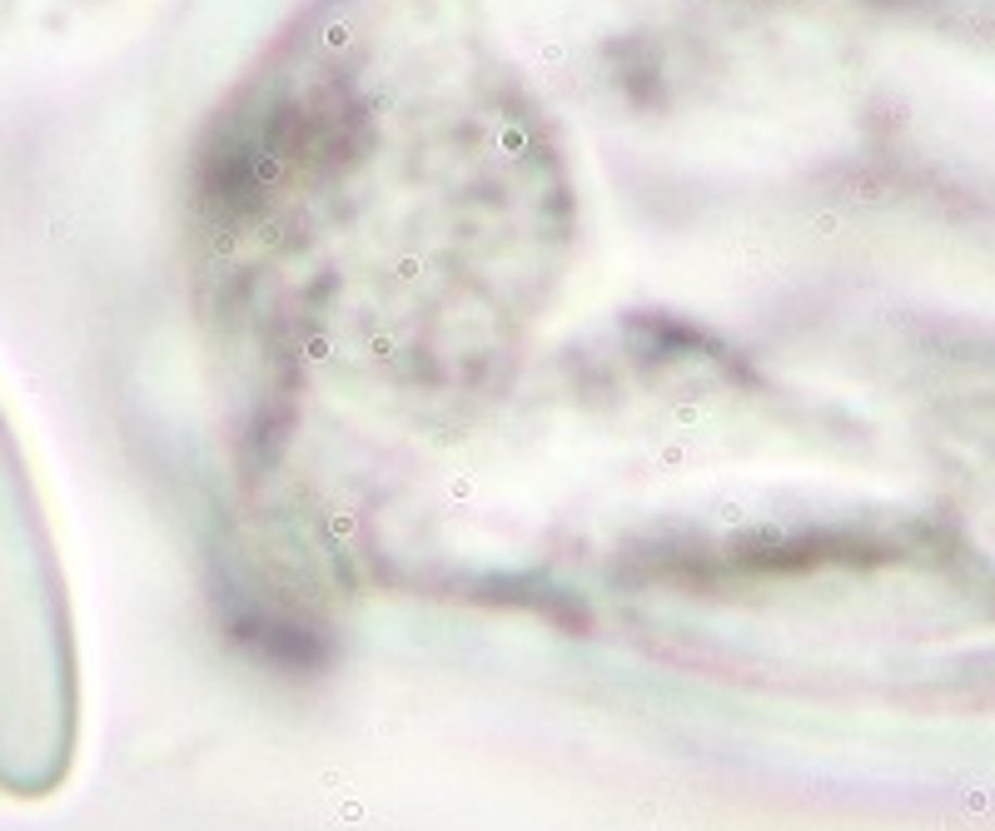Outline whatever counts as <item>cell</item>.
Segmentation results:
<instances>
[{
	"label": "cell",
	"instance_id": "obj_1",
	"mask_svg": "<svg viewBox=\"0 0 995 831\" xmlns=\"http://www.w3.org/2000/svg\"><path fill=\"white\" fill-rule=\"evenodd\" d=\"M75 647L30 479L0 419V792L40 802L75 761Z\"/></svg>",
	"mask_w": 995,
	"mask_h": 831
}]
</instances>
